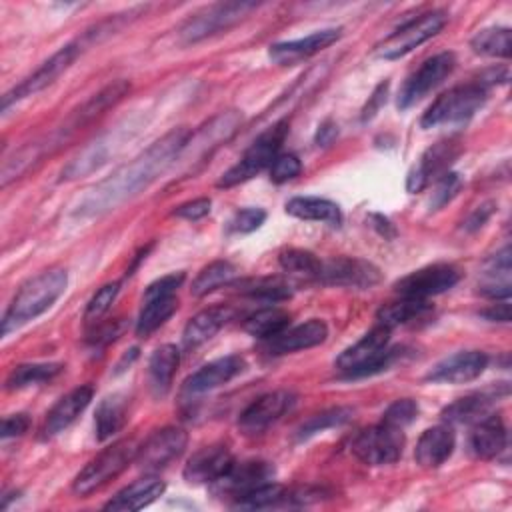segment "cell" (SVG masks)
Wrapping results in <instances>:
<instances>
[{
	"mask_svg": "<svg viewBox=\"0 0 512 512\" xmlns=\"http://www.w3.org/2000/svg\"><path fill=\"white\" fill-rule=\"evenodd\" d=\"M190 132L186 128H174L158 142H154L138 158L116 170L110 178L102 180L90 190V194L78 204V216H98L122 204L124 200L146 188L158 174H162L182 152Z\"/></svg>",
	"mask_w": 512,
	"mask_h": 512,
	"instance_id": "6da1fadb",
	"label": "cell"
},
{
	"mask_svg": "<svg viewBox=\"0 0 512 512\" xmlns=\"http://www.w3.org/2000/svg\"><path fill=\"white\" fill-rule=\"evenodd\" d=\"M66 286L68 272L64 268L44 270L22 284L2 316V336L44 314L64 294Z\"/></svg>",
	"mask_w": 512,
	"mask_h": 512,
	"instance_id": "7a4b0ae2",
	"label": "cell"
},
{
	"mask_svg": "<svg viewBox=\"0 0 512 512\" xmlns=\"http://www.w3.org/2000/svg\"><path fill=\"white\" fill-rule=\"evenodd\" d=\"M486 96H488V90L480 80L454 86L448 92L440 94L428 106V110L422 114L420 124L422 128H434L442 124L464 122L484 106Z\"/></svg>",
	"mask_w": 512,
	"mask_h": 512,
	"instance_id": "3957f363",
	"label": "cell"
},
{
	"mask_svg": "<svg viewBox=\"0 0 512 512\" xmlns=\"http://www.w3.org/2000/svg\"><path fill=\"white\" fill-rule=\"evenodd\" d=\"M390 332V328L376 324L336 358V366L346 376H368L384 370L394 358V350L388 348Z\"/></svg>",
	"mask_w": 512,
	"mask_h": 512,
	"instance_id": "277c9868",
	"label": "cell"
},
{
	"mask_svg": "<svg viewBox=\"0 0 512 512\" xmlns=\"http://www.w3.org/2000/svg\"><path fill=\"white\" fill-rule=\"evenodd\" d=\"M138 452V444L132 438H122L112 446L104 448L98 456H94L74 478L72 490L80 496H88L116 478L130 462H134Z\"/></svg>",
	"mask_w": 512,
	"mask_h": 512,
	"instance_id": "5b68a950",
	"label": "cell"
},
{
	"mask_svg": "<svg viewBox=\"0 0 512 512\" xmlns=\"http://www.w3.org/2000/svg\"><path fill=\"white\" fill-rule=\"evenodd\" d=\"M286 132H288V122L280 120L272 128H268L264 134H260L250 144V148L244 152V156L220 176L216 186L232 188L236 184H242V182L254 178L258 172H262L266 166H270L274 162V158L278 156V150L284 142Z\"/></svg>",
	"mask_w": 512,
	"mask_h": 512,
	"instance_id": "8992f818",
	"label": "cell"
},
{
	"mask_svg": "<svg viewBox=\"0 0 512 512\" xmlns=\"http://www.w3.org/2000/svg\"><path fill=\"white\" fill-rule=\"evenodd\" d=\"M444 24H446V14L442 10L420 14L418 18L410 20L408 24L400 26L390 36H386L380 44H376L374 54L384 60L402 58L408 52H412L416 46L436 36L444 28Z\"/></svg>",
	"mask_w": 512,
	"mask_h": 512,
	"instance_id": "52a82bcc",
	"label": "cell"
},
{
	"mask_svg": "<svg viewBox=\"0 0 512 512\" xmlns=\"http://www.w3.org/2000/svg\"><path fill=\"white\" fill-rule=\"evenodd\" d=\"M258 4L254 2H218L212 4L192 18H188L180 30L178 36L184 44H194L198 40H204L212 34H218L238 20H242L250 10H254Z\"/></svg>",
	"mask_w": 512,
	"mask_h": 512,
	"instance_id": "ba28073f",
	"label": "cell"
},
{
	"mask_svg": "<svg viewBox=\"0 0 512 512\" xmlns=\"http://www.w3.org/2000/svg\"><path fill=\"white\" fill-rule=\"evenodd\" d=\"M404 450V432L384 422L364 428L352 440V452L358 460L370 466L394 464Z\"/></svg>",
	"mask_w": 512,
	"mask_h": 512,
	"instance_id": "9c48e42d",
	"label": "cell"
},
{
	"mask_svg": "<svg viewBox=\"0 0 512 512\" xmlns=\"http://www.w3.org/2000/svg\"><path fill=\"white\" fill-rule=\"evenodd\" d=\"M80 50H82L80 42H72V44H66L60 50H56L28 78H24L18 86H14L10 92H6L2 96V112H6L10 108V104H14L26 96H34L40 90L48 88L54 80H58V76H62L72 66V62L78 58Z\"/></svg>",
	"mask_w": 512,
	"mask_h": 512,
	"instance_id": "30bf717a",
	"label": "cell"
},
{
	"mask_svg": "<svg viewBox=\"0 0 512 512\" xmlns=\"http://www.w3.org/2000/svg\"><path fill=\"white\" fill-rule=\"evenodd\" d=\"M130 92V82L128 80H116L108 86H104L100 92H96L92 98H88L80 108H76L68 120L50 136V140H46L48 148L62 144L64 140H68L74 132L82 130L84 126H88L90 122H94L98 116H102L108 108L116 106L126 94Z\"/></svg>",
	"mask_w": 512,
	"mask_h": 512,
	"instance_id": "8fae6325",
	"label": "cell"
},
{
	"mask_svg": "<svg viewBox=\"0 0 512 512\" xmlns=\"http://www.w3.org/2000/svg\"><path fill=\"white\" fill-rule=\"evenodd\" d=\"M456 68V56L452 52H438L424 60L418 70H414L398 92V108L406 110L422 100L428 92L440 86Z\"/></svg>",
	"mask_w": 512,
	"mask_h": 512,
	"instance_id": "7c38bea8",
	"label": "cell"
},
{
	"mask_svg": "<svg viewBox=\"0 0 512 512\" xmlns=\"http://www.w3.org/2000/svg\"><path fill=\"white\" fill-rule=\"evenodd\" d=\"M274 466L264 460H246V462H232V466L210 484L212 494L222 498H232L238 502L240 498L248 496L256 488L272 482Z\"/></svg>",
	"mask_w": 512,
	"mask_h": 512,
	"instance_id": "4fadbf2b",
	"label": "cell"
},
{
	"mask_svg": "<svg viewBox=\"0 0 512 512\" xmlns=\"http://www.w3.org/2000/svg\"><path fill=\"white\" fill-rule=\"evenodd\" d=\"M458 280L460 272L452 264H430L400 278L394 284V290L406 298L428 300L430 296H438L450 290Z\"/></svg>",
	"mask_w": 512,
	"mask_h": 512,
	"instance_id": "5bb4252c",
	"label": "cell"
},
{
	"mask_svg": "<svg viewBox=\"0 0 512 512\" xmlns=\"http://www.w3.org/2000/svg\"><path fill=\"white\" fill-rule=\"evenodd\" d=\"M186 444H188V434L182 428H176V426L160 428L154 434H150L144 444L138 446L134 462L146 472L160 470L168 466L172 460H176L184 452Z\"/></svg>",
	"mask_w": 512,
	"mask_h": 512,
	"instance_id": "9a60e30c",
	"label": "cell"
},
{
	"mask_svg": "<svg viewBox=\"0 0 512 512\" xmlns=\"http://www.w3.org/2000/svg\"><path fill=\"white\" fill-rule=\"evenodd\" d=\"M318 280L332 286H350V288H370L380 282V270L366 260L338 256L322 260Z\"/></svg>",
	"mask_w": 512,
	"mask_h": 512,
	"instance_id": "2e32d148",
	"label": "cell"
},
{
	"mask_svg": "<svg viewBox=\"0 0 512 512\" xmlns=\"http://www.w3.org/2000/svg\"><path fill=\"white\" fill-rule=\"evenodd\" d=\"M296 402V396L288 390H274L256 398L238 418V426L246 434L266 430L270 424L280 420Z\"/></svg>",
	"mask_w": 512,
	"mask_h": 512,
	"instance_id": "e0dca14e",
	"label": "cell"
},
{
	"mask_svg": "<svg viewBox=\"0 0 512 512\" xmlns=\"http://www.w3.org/2000/svg\"><path fill=\"white\" fill-rule=\"evenodd\" d=\"M488 366V356L480 350H462L442 358L426 374V380L438 384H466L476 380Z\"/></svg>",
	"mask_w": 512,
	"mask_h": 512,
	"instance_id": "ac0fdd59",
	"label": "cell"
},
{
	"mask_svg": "<svg viewBox=\"0 0 512 512\" xmlns=\"http://www.w3.org/2000/svg\"><path fill=\"white\" fill-rule=\"evenodd\" d=\"M458 150H460L458 144L452 142V140L436 142L434 146H430L420 156V160L414 164V168L408 172L406 190L408 192H420L432 182V178H438V176L446 174V168L458 156Z\"/></svg>",
	"mask_w": 512,
	"mask_h": 512,
	"instance_id": "d6986e66",
	"label": "cell"
},
{
	"mask_svg": "<svg viewBox=\"0 0 512 512\" xmlns=\"http://www.w3.org/2000/svg\"><path fill=\"white\" fill-rule=\"evenodd\" d=\"M244 370V358L238 354H228L222 358H216L208 364H204L202 368H198L196 372H192L184 384H182V392L184 394H204L210 392L214 388H220L222 384L230 382L234 376H238Z\"/></svg>",
	"mask_w": 512,
	"mask_h": 512,
	"instance_id": "ffe728a7",
	"label": "cell"
},
{
	"mask_svg": "<svg viewBox=\"0 0 512 512\" xmlns=\"http://www.w3.org/2000/svg\"><path fill=\"white\" fill-rule=\"evenodd\" d=\"M328 336V326L324 320L312 318L300 326L294 328H284L280 334L268 338L264 342V350L272 356H282L306 348H314L322 344Z\"/></svg>",
	"mask_w": 512,
	"mask_h": 512,
	"instance_id": "44dd1931",
	"label": "cell"
},
{
	"mask_svg": "<svg viewBox=\"0 0 512 512\" xmlns=\"http://www.w3.org/2000/svg\"><path fill=\"white\" fill-rule=\"evenodd\" d=\"M232 462L234 458L224 444H210L188 458L182 474L190 484H212L232 466Z\"/></svg>",
	"mask_w": 512,
	"mask_h": 512,
	"instance_id": "7402d4cb",
	"label": "cell"
},
{
	"mask_svg": "<svg viewBox=\"0 0 512 512\" xmlns=\"http://www.w3.org/2000/svg\"><path fill=\"white\" fill-rule=\"evenodd\" d=\"M342 36V30L340 28H322V30H316L304 38H298V40H288V42H276L270 46L268 50V56L272 62L276 64H294L302 58H308L324 48H328L330 44H334L338 38Z\"/></svg>",
	"mask_w": 512,
	"mask_h": 512,
	"instance_id": "603a6c76",
	"label": "cell"
},
{
	"mask_svg": "<svg viewBox=\"0 0 512 512\" xmlns=\"http://www.w3.org/2000/svg\"><path fill=\"white\" fill-rule=\"evenodd\" d=\"M92 394V386H78L64 394L46 414L42 424V438H52L66 430L88 408Z\"/></svg>",
	"mask_w": 512,
	"mask_h": 512,
	"instance_id": "cb8c5ba5",
	"label": "cell"
},
{
	"mask_svg": "<svg viewBox=\"0 0 512 512\" xmlns=\"http://www.w3.org/2000/svg\"><path fill=\"white\" fill-rule=\"evenodd\" d=\"M456 438L448 424H438L422 432L416 442L414 460L422 468H438L442 466L454 452Z\"/></svg>",
	"mask_w": 512,
	"mask_h": 512,
	"instance_id": "d4e9b609",
	"label": "cell"
},
{
	"mask_svg": "<svg viewBox=\"0 0 512 512\" xmlns=\"http://www.w3.org/2000/svg\"><path fill=\"white\" fill-rule=\"evenodd\" d=\"M166 490V484L156 476L140 478L126 488H122L114 498H110L104 504V510L114 512H134L150 506L154 500H158Z\"/></svg>",
	"mask_w": 512,
	"mask_h": 512,
	"instance_id": "484cf974",
	"label": "cell"
},
{
	"mask_svg": "<svg viewBox=\"0 0 512 512\" xmlns=\"http://www.w3.org/2000/svg\"><path fill=\"white\" fill-rule=\"evenodd\" d=\"M506 426L498 414H488L482 420L474 422V428L470 432V452L476 458L490 460L496 458L506 448Z\"/></svg>",
	"mask_w": 512,
	"mask_h": 512,
	"instance_id": "4316f807",
	"label": "cell"
},
{
	"mask_svg": "<svg viewBox=\"0 0 512 512\" xmlns=\"http://www.w3.org/2000/svg\"><path fill=\"white\" fill-rule=\"evenodd\" d=\"M234 310L230 306H210L194 314L182 332L184 348H196L208 342L228 320H232Z\"/></svg>",
	"mask_w": 512,
	"mask_h": 512,
	"instance_id": "83f0119b",
	"label": "cell"
},
{
	"mask_svg": "<svg viewBox=\"0 0 512 512\" xmlns=\"http://www.w3.org/2000/svg\"><path fill=\"white\" fill-rule=\"evenodd\" d=\"M178 308L176 294H160V296H144L142 310L136 320V334L140 338L150 336L158 330Z\"/></svg>",
	"mask_w": 512,
	"mask_h": 512,
	"instance_id": "f1b7e54d",
	"label": "cell"
},
{
	"mask_svg": "<svg viewBox=\"0 0 512 512\" xmlns=\"http://www.w3.org/2000/svg\"><path fill=\"white\" fill-rule=\"evenodd\" d=\"M178 362H180V350L174 344H162L152 352L148 362V378H150V388L156 396H164L170 390Z\"/></svg>",
	"mask_w": 512,
	"mask_h": 512,
	"instance_id": "f546056e",
	"label": "cell"
},
{
	"mask_svg": "<svg viewBox=\"0 0 512 512\" xmlns=\"http://www.w3.org/2000/svg\"><path fill=\"white\" fill-rule=\"evenodd\" d=\"M286 212L300 220L340 224L342 214L336 202L318 196H296L286 202Z\"/></svg>",
	"mask_w": 512,
	"mask_h": 512,
	"instance_id": "4dcf8cb0",
	"label": "cell"
},
{
	"mask_svg": "<svg viewBox=\"0 0 512 512\" xmlns=\"http://www.w3.org/2000/svg\"><path fill=\"white\" fill-rule=\"evenodd\" d=\"M494 400L496 398L486 392L468 394L464 398H458L450 406H446L442 410V418L452 424H474L492 412Z\"/></svg>",
	"mask_w": 512,
	"mask_h": 512,
	"instance_id": "1f68e13d",
	"label": "cell"
},
{
	"mask_svg": "<svg viewBox=\"0 0 512 512\" xmlns=\"http://www.w3.org/2000/svg\"><path fill=\"white\" fill-rule=\"evenodd\" d=\"M126 422V398L120 394L106 396L94 416V426H96V438L100 442L112 438Z\"/></svg>",
	"mask_w": 512,
	"mask_h": 512,
	"instance_id": "d6a6232c",
	"label": "cell"
},
{
	"mask_svg": "<svg viewBox=\"0 0 512 512\" xmlns=\"http://www.w3.org/2000/svg\"><path fill=\"white\" fill-rule=\"evenodd\" d=\"M430 310L428 300H420V298H406L402 296L398 302H390L386 306H382L376 314V324H382L386 328H396L400 324H408L420 316H424Z\"/></svg>",
	"mask_w": 512,
	"mask_h": 512,
	"instance_id": "836d02e7",
	"label": "cell"
},
{
	"mask_svg": "<svg viewBox=\"0 0 512 512\" xmlns=\"http://www.w3.org/2000/svg\"><path fill=\"white\" fill-rule=\"evenodd\" d=\"M62 372V364L58 362H34V364H20L16 366L8 378L6 388L8 390H22L28 386H38L44 382H50Z\"/></svg>",
	"mask_w": 512,
	"mask_h": 512,
	"instance_id": "e575fe53",
	"label": "cell"
},
{
	"mask_svg": "<svg viewBox=\"0 0 512 512\" xmlns=\"http://www.w3.org/2000/svg\"><path fill=\"white\" fill-rule=\"evenodd\" d=\"M288 324H290V314L286 310L268 306V308H262V310L254 312L252 316H248L244 322V330L254 338L268 340V338L280 334L284 328H288Z\"/></svg>",
	"mask_w": 512,
	"mask_h": 512,
	"instance_id": "d590c367",
	"label": "cell"
},
{
	"mask_svg": "<svg viewBox=\"0 0 512 512\" xmlns=\"http://www.w3.org/2000/svg\"><path fill=\"white\" fill-rule=\"evenodd\" d=\"M470 46L476 54L492 56V58H508L512 52V34L504 26H492L480 30L472 40Z\"/></svg>",
	"mask_w": 512,
	"mask_h": 512,
	"instance_id": "8d00e7d4",
	"label": "cell"
},
{
	"mask_svg": "<svg viewBox=\"0 0 512 512\" xmlns=\"http://www.w3.org/2000/svg\"><path fill=\"white\" fill-rule=\"evenodd\" d=\"M234 278H236V268L226 260H216L198 272V276L192 282L190 292L200 298V296H206V294L230 284Z\"/></svg>",
	"mask_w": 512,
	"mask_h": 512,
	"instance_id": "74e56055",
	"label": "cell"
},
{
	"mask_svg": "<svg viewBox=\"0 0 512 512\" xmlns=\"http://www.w3.org/2000/svg\"><path fill=\"white\" fill-rule=\"evenodd\" d=\"M352 414H354V410L346 408V406H336V408H328V410H322L318 414H312L308 420H304L300 424V428L296 430V438L298 440H308L314 434H320L328 428L342 426L352 418Z\"/></svg>",
	"mask_w": 512,
	"mask_h": 512,
	"instance_id": "f35d334b",
	"label": "cell"
},
{
	"mask_svg": "<svg viewBox=\"0 0 512 512\" xmlns=\"http://www.w3.org/2000/svg\"><path fill=\"white\" fill-rule=\"evenodd\" d=\"M278 262H280L284 272L298 274V276H304V278H314V280H318V272H320V266H322V260L316 254H312L308 250H302V248L282 250L280 256H278Z\"/></svg>",
	"mask_w": 512,
	"mask_h": 512,
	"instance_id": "ab89813d",
	"label": "cell"
},
{
	"mask_svg": "<svg viewBox=\"0 0 512 512\" xmlns=\"http://www.w3.org/2000/svg\"><path fill=\"white\" fill-rule=\"evenodd\" d=\"M242 292L252 296V298H262V300H284L290 296V286L278 278V276H266V278H256V280H246L242 284Z\"/></svg>",
	"mask_w": 512,
	"mask_h": 512,
	"instance_id": "60d3db41",
	"label": "cell"
},
{
	"mask_svg": "<svg viewBox=\"0 0 512 512\" xmlns=\"http://www.w3.org/2000/svg\"><path fill=\"white\" fill-rule=\"evenodd\" d=\"M106 158L104 146L100 142H94L92 146L84 148L74 160H70V164L62 170L64 178H78L84 176L88 172H92L94 168H98Z\"/></svg>",
	"mask_w": 512,
	"mask_h": 512,
	"instance_id": "b9f144b4",
	"label": "cell"
},
{
	"mask_svg": "<svg viewBox=\"0 0 512 512\" xmlns=\"http://www.w3.org/2000/svg\"><path fill=\"white\" fill-rule=\"evenodd\" d=\"M418 416V404L412 398H400L394 400L382 414V422L394 428L404 430V426H408L410 422H414V418Z\"/></svg>",
	"mask_w": 512,
	"mask_h": 512,
	"instance_id": "7bdbcfd3",
	"label": "cell"
},
{
	"mask_svg": "<svg viewBox=\"0 0 512 512\" xmlns=\"http://www.w3.org/2000/svg\"><path fill=\"white\" fill-rule=\"evenodd\" d=\"M120 284L118 282H108L102 288L96 290V294L90 298V302L86 304V312L84 318L86 320H98L114 302V298L118 296Z\"/></svg>",
	"mask_w": 512,
	"mask_h": 512,
	"instance_id": "ee69618b",
	"label": "cell"
},
{
	"mask_svg": "<svg viewBox=\"0 0 512 512\" xmlns=\"http://www.w3.org/2000/svg\"><path fill=\"white\" fill-rule=\"evenodd\" d=\"M460 188H462V178H460V174H456V172H446V174H442L440 180H438V184H436V190H434V194H432L430 206H432L434 210L442 208L444 204H448V202L458 194Z\"/></svg>",
	"mask_w": 512,
	"mask_h": 512,
	"instance_id": "f6af8a7d",
	"label": "cell"
},
{
	"mask_svg": "<svg viewBox=\"0 0 512 512\" xmlns=\"http://www.w3.org/2000/svg\"><path fill=\"white\" fill-rule=\"evenodd\" d=\"M302 170V164L298 160V156L294 154H278L274 158V162L270 164V180L276 184L288 182L292 178H296Z\"/></svg>",
	"mask_w": 512,
	"mask_h": 512,
	"instance_id": "bcb514c9",
	"label": "cell"
},
{
	"mask_svg": "<svg viewBox=\"0 0 512 512\" xmlns=\"http://www.w3.org/2000/svg\"><path fill=\"white\" fill-rule=\"evenodd\" d=\"M264 220H266V212L262 208H242L230 220V230L248 234L258 230L264 224Z\"/></svg>",
	"mask_w": 512,
	"mask_h": 512,
	"instance_id": "7dc6e473",
	"label": "cell"
},
{
	"mask_svg": "<svg viewBox=\"0 0 512 512\" xmlns=\"http://www.w3.org/2000/svg\"><path fill=\"white\" fill-rule=\"evenodd\" d=\"M210 206H212L210 198H196V200L176 206L172 214L178 218H184V220H200L210 212Z\"/></svg>",
	"mask_w": 512,
	"mask_h": 512,
	"instance_id": "c3c4849f",
	"label": "cell"
},
{
	"mask_svg": "<svg viewBox=\"0 0 512 512\" xmlns=\"http://www.w3.org/2000/svg\"><path fill=\"white\" fill-rule=\"evenodd\" d=\"M184 282V272H176V274H168L162 276L158 280H154L152 284H148L144 296H160V294H176L178 286Z\"/></svg>",
	"mask_w": 512,
	"mask_h": 512,
	"instance_id": "681fc988",
	"label": "cell"
},
{
	"mask_svg": "<svg viewBox=\"0 0 512 512\" xmlns=\"http://www.w3.org/2000/svg\"><path fill=\"white\" fill-rule=\"evenodd\" d=\"M30 426V418L26 414H12L2 420V438H16L22 436Z\"/></svg>",
	"mask_w": 512,
	"mask_h": 512,
	"instance_id": "f907efd6",
	"label": "cell"
},
{
	"mask_svg": "<svg viewBox=\"0 0 512 512\" xmlns=\"http://www.w3.org/2000/svg\"><path fill=\"white\" fill-rule=\"evenodd\" d=\"M386 94H388V82H380L376 86V90L372 92V96L368 98L366 106L362 108V122H368L370 118L376 116V112L380 110V106L386 102Z\"/></svg>",
	"mask_w": 512,
	"mask_h": 512,
	"instance_id": "816d5d0a",
	"label": "cell"
},
{
	"mask_svg": "<svg viewBox=\"0 0 512 512\" xmlns=\"http://www.w3.org/2000/svg\"><path fill=\"white\" fill-rule=\"evenodd\" d=\"M492 210H494V202H484V204H480V206H478V208L468 216V220H466L464 228H466L468 232L478 230V228H480V226H484V222L490 218Z\"/></svg>",
	"mask_w": 512,
	"mask_h": 512,
	"instance_id": "f5cc1de1",
	"label": "cell"
},
{
	"mask_svg": "<svg viewBox=\"0 0 512 512\" xmlns=\"http://www.w3.org/2000/svg\"><path fill=\"white\" fill-rule=\"evenodd\" d=\"M480 314H482L486 320H490V322H508V320H510V304H508V300H504V302L492 304L490 308L482 310Z\"/></svg>",
	"mask_w": 512,
	"mask_h": 512,
	"instance_id": "db71d44e",
	"label": "cell"
},
{
	"mask_svg": "<svg viewBox=\"0 0 512 512\" xmlns=\"http://www.w3.org/2000/svg\"><path fill=\"white\" fill-rule=\"evenodd\" d=\"M336 134H338L336 124H332L330 120L322 122V124L318 126V132H316V142H318V146H328V144H332V140L336 138Z\"/></svg>",
	"mask_w": 512,
	"mask_h": 512,
	"instance_id": "11a10c76",
	"label": "cell"
}]
</instances>
